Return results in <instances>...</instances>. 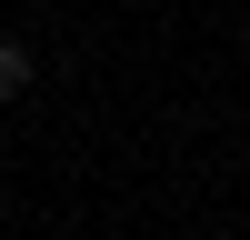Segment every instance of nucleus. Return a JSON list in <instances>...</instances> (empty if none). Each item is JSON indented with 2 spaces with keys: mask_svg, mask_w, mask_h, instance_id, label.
<instances>
[{
  "mask_svg": "<svg viewBox=\"0 0 250 240\" xmlns=\"http://www.w3.org/2000/svg\"><path fill=\"white\" fill-rule=\"evenodd\" d=\"M30 80H40V60L20 50V40H0V110H10V100H30Z\"/></svg>",
  "mask_w": 250,
  "mask_h": 240,
  "instance_id": "obj_1",
  "label": "nucleus"
},
{
  "mask_svg": "<svg viewBox=\"0 0 250 240\" xmlns=\"http://www.w3.org/2000/svg\"><path fill=\"white\" fill-rule=\"evenodd\" d=\"M240 50H250V20H240Z\"/></svg>",
  "mask_w": 250,
  "mask_h": 240,
  "instance_id": "obj_2",
  "label": "nucleus"
}]
</instances>
